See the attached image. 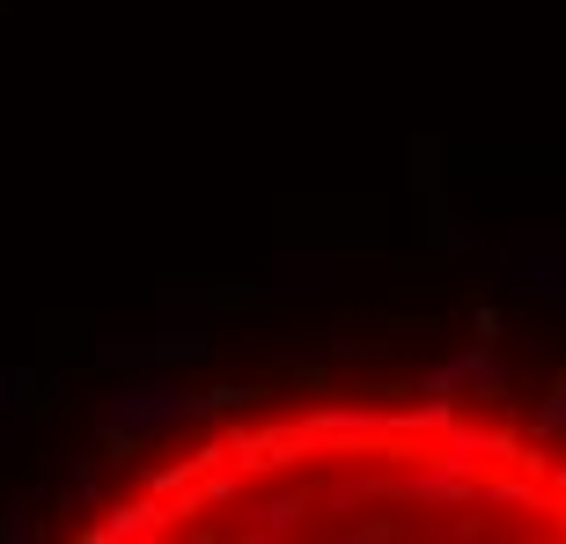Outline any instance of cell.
<instances>
[{
  "mask_svg": "<svg viewBox=\"0 0 566 544\" xmlns=\"http://www.w3.org/2000/svg\"><path fill=\"white\" fill-rule=\"evenodd\" d=\"M88 544H566V427L479 390H287L126 457Z\"/></svg>",
  "mask_w": 566,
  "mask_h": 544,
  "instance_id": "obj_1",
  "label": "cell"
}]
</instances>
